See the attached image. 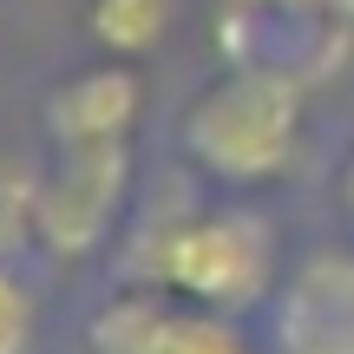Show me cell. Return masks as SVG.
<instances>
[{
    "mask_svg": "<svg viewBox=\"0 0 354 354\" xmlns=\"http://www.w3.org/2000/svg\"><path fill=\"white\" fill-rule=\"evenodd\" d=\"M282 243L276 223L256 210V197H177L131 216V236L118 250V282H151V289L190 295L223 315H263L282 289Z\"/></svg>",
    "mask_w": 354,
    "mask_h": 354,
    "instance_id": "1",
    "label": "cell"
},
{
    "mask_svg": "<svg viewBox=\"0 0 354 354\" xmlns=\"http://www.w3.org/2000/svg\"><path fill=\"white\" fill-rule=\"evenodd\" d=\"M308 131V86L256 66H216L177 112V158L190 184L256 197L282 184L302 158Z\"/></svg>",
    "mask_w": 354,
    "mask_h": 354,
    "instance_id": "2",
    "label": "cell"
},
{
    "mask_svg": "<svg viewBox=\"0 0 354 354\" xmlns=\"http://www.w3.org/2000/svg\"><path fill=\"white\" fill-rule=\"evenodd\" d=\"M26 243L53 263H92L131 216V145H66L20 190Z\"/></svg>",
    "mask_w": 354,
    "mask_h": 354,
    "instance_id": "3",
    "label": "cell"
},
{
    "mask_svg": "<svg viewBox=\"0 0 354 354\" xmlns=\"http://www.w3.org/2000/svg\"><path fill=\"white\" fill-rule=\"evenodd\" d=\"M86 354H250V335L223 308L151 282H118L86 315Z\"/></svg>",
    "mask_w": 354,
    "mask_h": 354,
    "instance_id": "4",
    "label": "cell"
},
{
    "mask_svg": "<svg viewBox=\"0 0 354 354\" xmlns=\"http://www.w3.org/2000/svg\"><path fill=\"white\" fill-rule=\"evenodd\" d=\"M216 59L223 66H256L282 73L315 92L322 79L342 73L354 26L322 0V7H223L216 0Z\"/></svg>",
    "mask_w": 354,
    "mask_h": 354,
    "instance_id": "5",
    "label": "cell"
},
{
    "mask_svg": "<svg viewBox=\"0 0 354 354\" xmlns=\"http://www.w3.org/2000/svg\"><path fill=\"white\" fill-rule=\"evenodd\" d=\"M269 335L276 354H354V236L315 243L282 269Z\"/></svg>",
    "mask_w": 354,
    "mask_h": 354,
    "instance_id": "6",
    "label": "cell"
},
{
    "mask_svg": "<svg viewBox=\"0 0 354 354\" xmlns=\"http://www.w3.org/2000/svg\"><path fill=\"white\" fill-rule=\"evenodd\" d=\"M138 118H145V66H131V59L73 66L39 99L46 151H66V145H131Z\"/></svg>",
    "mask_w": 354,
    "mask_h": 354,
    "instance_id": "7",
    "label": "cell"
},
{
    "mask_svg": "<svg viewBox=\"0 0 354 354\" xmlns=\"http://www.w3.org/2000/svg\"><path fill=\"white\" fill-rule=\"evenodd\" d=\"M171 20H177V0H86L79 7L92 53L99 59H131V66H145L165 46Z\"/></svg>",
    "mask_w": 354,
    "mask_h": 354,
    "instance_id": "8",
    "label": "cell"
},
{
    "mask_svg": "<svg viewBox=\"0 0 354 354\" xmlns=\"http://www.w3.org/2000/svg\"><path fill=\"white\" fill-rule=\"evenodd\" d=\"M20 230L0 216V354H33L39 342V295L20 276Z\"/></svg>",
    "mask_w": 354,
    "mask_h": 354,
    "instance_id": "9",
    "label": "cell"
},
{
    "mask_svg": "<svg viewBox=\"0 0 354 354\" xmlns=\"http://www.w3.org/2000/svg\"><path fill=\"white\" fill-rule=\"evenodd\" d=\"M335 216H342V230L354 236V138L342 151V171H335Z\"/></svg>",
    "mask_w": 354,
    "mask_h": 354,
    "instance_id": "10",
    "label": "cell"
},
{
    "mask_svg": "<svg viewBox=\"0 0 354 354\" xmlns=\"http://www.w3.org/2000/svg\"><path fill=\"white\" fill-rule=\"evenodd\" d=\"M223 7H322V0H223Z\"/></svg>",
    "mask_w": 354,
    "mask_h": 354,
    "instance_id": "11",
    "label": "cell"
},
{
    "mask_svg": "<svg viewBox=\"0 0 354 354\" xmlns=\"http://www.w3.org/2000/svg\"><path fill=\"white\" fill-rule=\"evenodd\" d=\"M328 7H335V13H342V20H348V26H354V0H328Z\"/></svg>",
    "mask_w": 354,
    "mask_h": 354,
    "instance_id": "12",
    "label": "cell"
}]
</instances>
